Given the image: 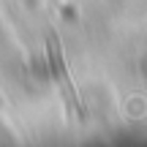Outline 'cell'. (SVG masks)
I'll return each instance as SVG.
<instances>
[{
	"mask_svg": "<svg viewBox=\"0 0 147 147\" xmlns=\"http://www.w3.org/2000/svg\"><path fill=\"white\" fill-rule=\"evenodd\" d=\"M49 65H52V76H55V82L60 84V90H63L65 101L71 104V109L82 112V101H79L76 90H74V84H71L68 71H65V60H63V52H60V44H55V41H49Z\"/></svg>",
	"mask_w": 147,
	"mask_h": 147,
	"instance_id": "cell-1",
	"label": "cell"
}]
</instances>
